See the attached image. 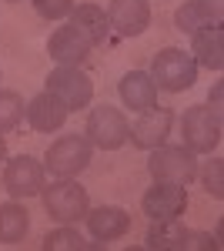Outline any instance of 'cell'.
Here are the masks:
<instances>
[{"label":"cell","instance_id":"13","mask_svg":"<svg viewBox=\"0 0 224 251\" xmlns=\"http://www.w3.org/2000/svg\"><path fill=\"white\" fill-rule=\"evenodd\" d=\"M67 114H71L67 104L57 94H50V91H40V94L30 97V104L24 107L27 124H30L37 134H54V131H60V127L67 124Z\"/></svg>","mask_w":224,"mask_h":251},{"label":"cell","instance_id":"6","mask_svg":"<svg viewBox=\"0 0 224 251\" xmlns=\"http://www.w3.org/2000/svg\"><path fill=\"white\" fill-rule=\"evenodd\" d=\"M181 137H184V148L194 154H211L218 144H221V114H214L204 104H194L187 107L181 117Z\"/></svg>","mask_w":224,"mask_h":251},{"label":"cell","instance_id":"17","mask_svg":"<svg viewBox=\"0 0 224 251\" xmlns=\"http://www.w3.org/2000/svg\"><path fill=\"white\" fill-rule=\"evenodd\" d=\"M67 17H71L74 27H80V30L87 34V40H91L94 47L111 40V24H107V10H104V7H97V3H80Z\"/></svg>","mask_w":224,"mask_h":251},{"label":"cell","instance_id":"21","mask_svg":"<svg viewBox=\"0 0 224 251\" xmlns=\"http://www.w3.org/2000/svg\"><path fill=\"white\" fill-rule=\"evenodd\" d=\"M24 121V97L17 91H0V134L17 131Z\"/></svg>","mask_w":224,"mask_h":251},{"label":"cell","instance_id":"10","mask_svg":"<svg viewBox=\"0 0 224 251\" xmlns=\"http://www.w3.org/2000/svg\"><path fill=\"white\" fill-rule=\"evenodd\" d=\"M171 124H174V111H171V107H161V104H154L150 111H144V114L131 124L127 141H131L134 148H141V151H154V148L168 144Z\"/></svg>","mask_w":224,"mask_h":251},{"label":"cell","instance_id":"28","mask_svg":"<svg viewBox=\"0 0 224 251\" xmlns=\"http://www.w3.org/2000/svg\"><path fill=\"white\" fill-rule=\"evenodd\" d=\"M7 161V144H3V134H0V164Z\"/></svg>","mask_w":224,"mask_h":251},{"label":"cell","instance_id":"22","mask_svg":"<svg viewBox=\"0 0 224 251\" xmlns=\"http://www.w3.org/2000/svg\"><path fill=\"white\" fill-rule=\"evenodd\" d=\"M174 27L184 30V34H194V30H201V27H221V24H211L204 10H201L194 0H187L184 7H177V14H174Z\"/></svg>","mask_w":224,"mask_h":251},{"label":"cell","instance_id":"5","mask_svg":"<svg viewBox=\"0 0 224 251\" xmlns=\"http://www.w3.org/2000/svg\"><path fill=\"white\" fill-rule=\"evenodd\" d=\"M91 141L84 134H64L50 141L47 154H44V171H50L54 177H77L91 164Z\"/></svg>","mask_w":224,"mask_h":251},{"label":"cell","instance_id":"12","mask_svg":"<svg viewBox=\"0 0 224 251\" xmlns=\"http://www.w3.org/2000/svg\"><path fill=\"white\" fill-rule=\"evenodd\" d=\"M107 24L117 37H141L150 27V3L148 0H111Z\"/></svg>","mask_w":224,"mask_h":251},{"label":"cell","instance_id":"1","mask_svg":"<svg viewBox=\"0 0 224 251\" xmlns=\"http://www.w3.org/2000/svg\"><path fill=\"white\" fill-rule=\"evenodd\" d=\"M40 201H44V211L50 214L60 225H77L84 214L91 211V198L87 188L77 184L74 177H57V181H44L40 188Z\"/></svg>","mask_w":224,"mask_h":251},{"label":"cell","instance_id":"16","mask_svg":"<svg viewBox=\"0 0 224 251\" xmlns=\"http://www.w3.org/2000/svg\"><path fill=\"white\" fill-rule=\"evenodd\" d=\"M117 94L124 100V107H131L137 114H144L157 104V87H154L148 71H127L117 84Z\"/></svg>","mask_w":224,"mask_h":251},{"label":"cell","instance_id":"24","mask_svg":"<svg viewBox=\"0 0 224 251\" xmlns=\"http://www.w3.org/2000/svg\"><path fill=\"white\" fill-rule=\"evenodd\" d=\"M34 10L44 20H60L74 10V0H34Z\"/></svg>","mask_w":224,"mask_h":251},{"label":"cell","instance_id":"14","mask_svg":"<svg viewBox=\"0 0 224 251\" xmlns=\"http://www.w3.org/2000/svg\"><path fill=\"white\" fill-rule=\"evenodd\" d=\"M84 221H87L91 238L100 241V245L117 241V238H124V234L131 231V214L124 211V208H117V204H100V208L84 214Z\"/></svg>","mask_w":224,"mask_h":251},{"label":"cell","instance_id":"19","mask_svg":"<svg viewBox=\"0 0 224 251\" xmlns=\"http://www.w3.org/2000/svg\"><path fill=\"white\" fill-rule=\"evenodd\" d=\"M184 238H187V228L171 218V221H154L144 234V245L154 251H184Z\"/></svg>","mask_w":224,"mask_h":251},{"label":"cell","instance_id":"8","mask_svg":"<svg viewBox=\"0 0 224 251\" xmlns=\"http://www.w3.org/2000/svg\"><path fill=\"white\" fill-rule=\"evenodd\" d=\"M44 181H47V171L30 154H17L3 164V188L10 198H34V194H40Z\"/></svg>","mask_w":224,"mask_h":251},{"label":"cell","instance_id":"11","mask_svg":"<svg viewBox=\"0 0 224 251\" xmlns=\"http://www.w3.org/2000/svg\"><path fill=\"white\" fill-rule=\"evenodd\" d=\"M91 50H94V44L87 40V34L80 27H74L71 20L64 27H57L54 34H50V40H47V54L60 67H80L84 60L91 57Z\"/></svg>","mask_w":224,"mask_h":251},{"label":"cell","instance_id":"27","mask_svg":"<svg viewBox=\"0 0 224 251\" xmlns=\"http://www.w3.org/2000/svg\"><path fill=\"white\" fill-rule=\"evenodd\" d=\"M221 94H224V87H221V84H214V87H211V97H207V107H211L214 114H221V111H224V107H221Z\"/></svg>","mask_w":224,"mask_h":251},{"label":"cell","instance_id":"26","mask_svg":"<svg viewBox=\"0 0 224 251\" xmlns=\"http://www.w3.org/2000/svg\"><path fill=\"white\" fill-rule=\"evenodd\" d=\"M194 3L207 14L211 24H221V20H224V0H194Z\"/></svg>","mask_w":224,"mask_h":251},{"label":"cell","instance_id":"29","mask_svg":"<svg viewBox=\"0 0 224 251\" xmlns=\"http://www.w3.org/2000/svg\"><path fill=\"white\" fill-rule=\"evenodd\" d=\"M10 3H20V0H10Z\"/></svg>","mask_w":224,"mask_h":251},{"label":"cell","instance_id":"20","mask_svg":"<svg viewBox=\"0 0 224 251\" xmlns=\"http://www.w3.org/2000/svg\"><path fill=\"white\" fill-rule=\"evenodd\" d=\"M94 248H104V245H94V241H84V234L64 225L44 238V251H94Z\"/></svg>","mask_w":224,"mask_h":251},{"label":"cell","instance_id":"18","mask_svg":"<svg viewBox=\"0 0 224 251\" xmlns=\"http://www.w3.org/2000/svg\"><path fill=\"white\" fill-rule=\"evenodd\" d=\"M27 231H30V214L24 204H17V198L0 204V245H20Z\"/></svg>","mask_w":224,"mask_h":251},{"label":"cell","instance_id":"2","mask_svg":"<svg viewBox=\"0 0 224 251\" xmlns=\"http://www.w3.org/2000/svg\"><path fill=\"white\" fill-rule=\"evenodd\" d=\"M148 74H150V80H154L157 91L181 94L187 87H194V80H198V64H194V57H191L187 50H181V47H164V50L154 54Z\"/></svg>","mask_w":224,"mask_h":251},{"label":"cell","instance_id":"15","mask_svg":"<svg viewBox=\"0 0 224 251\" xmlns=\"http://www.w3.org/2000/svg\"><path fill=\"white\" fill-rule=\"evenodd\" d=\"M198 67H207V71H221L224 67V30L221 27H201L191 34V50H187Z\"/></svg>","mask_w":224,"mask_h":251},{"label":"cell","instance_id":"3","mask_svg":"<svg viewBox=\"0 0 224 251\" xmlns=\"http://www.w3.org/2000/svg\"><path fill=\"white\" fill-rule=\"evenodd\" d=\"M148 171L154 181H168V184H191L198 177V154L187 151L184 144H161L148 157Z\"/></svg>","mask_w":224,"mask_h":251},{"label":"cell","instance_id":"4","mask_svg":"<svg viewBox=\"0 0 224 251\" xmlns=\"http://www.w3.org/2000/svg\"><path fill=\"white\" fill-rule=\"evenodd\" d=\"M127 117L121 107H111V104H97L87 114V127H84V137L91 141V148H100V151H117L127 144Z\"/></svg>","mask_w":224,"mask_h":251},{"label":"cell","instance_id":"23","mask_svg":"<svg viewBox=\"0 0 224 251\" xmlns=\"http://www.w3.org/2000/svg\"><path fill=\"white\" fill-rule=\"evenodd\" d=\"M198 174H201L204 191L211 194V198H218V201H221V198H224V161H221V157H211Z\"/></svg>","mask_w":224,"mask_h":251},{"label":"cell","instance_id":"9","mask_svg":"<svg viewBox=\"0 0 224 251\" xmlns=\"http://www.w3.org/2000/svg\"><path fill=\"white\" fill-rule=\"evenodd\" d=\"M141 211L150 221H171L187 211V188L184 184H168V181H154L144 198H141Z\"/></svg>","mask_w":224,"mask_h":251},{"label":"cell","instance_id":"25","mask_svg":"<svg viewBox=\"0 0 224 251\" xmlns=\"http://www.w3.org/2000/svg\"><path fill=\"white\" fill-rule=\"evenodd\" d=\"M214 248H218V234H207V231H191V228H187L184 251H214Z\"/></svg>","mask_w":224,"mask_h":251},{"label":"cell","instance_id":"7","mask_svg":"<svg viewBox=\"0 0 224 251\" xmlns=\"http://www.w3.org/2000/svg\"><path fill=\"white\" fill-rule=\"evenodd\" d=\"M47 91L60 97L67 104V111H84V107H91V100H94V80L80 67H60L57 64L54 71L47 74Z\"/></svg>","mask_w":224,"mask_h":251}]
</instances>
